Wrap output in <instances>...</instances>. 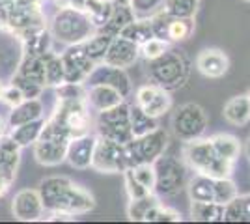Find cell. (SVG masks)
Wrapping results in <instances>:
<instances>
[{"instance_id": "38", "label": "cell", "mask_w": 250, "mask_h": 224, "mask_svg": "<svg viewBox=\"0 0 250 224\" xmlns=\"http://www.w3.org/2000/svg\"><path fill=\"white\" fill-rule=\"evenodd\" d=\"M144 223H181V213L159 202L146 213Z\"/></svg>"}, {"instance_id": "8", "label": "cell", "mask_w": 250, "mask_h": 224, "mask_svg": "<svg viewBox=\"0 0 250 224\" xmlns=\"http://www.w3.org/2000/svg\"><path fill=\"white\" fill-rule=\"evenodd\" d=\"M52 118L58 120L60 123H63L65 127L69 129L71 137H79V135H84V133H90V127L94 123V118L90 114V107H88L86 99H83V101H71V103L56 101Z\"/></svg>"}, {"instance_id": "5", "label": "cell", "mask_w": 250, "mask_h": 224, "mask_svg": "<svg viewBox=\"0 0 250 224\" xmlns=\"http://www.w3.org/2000/svg\"><path fill=\"white\" fill-rule=\"evenodd\" d=\"M168 133L165 129L157 127L142 137L129 140L124 144L125 163L127 168H133L140 163H155L168 148Z\"/></svg>"}, {"instance_id": "11", "label": "cell", "mask_w": 250, "mask_h": 224, "mask_svg": "<svg viewBox=\"0 0 250 224\" xmlns=\"http://www.w3.org/2000/svg\"><path fill=\"white\" fill-rule=\"evenodd\" d=\"M60 56H62L63 69H65V82L84 84L88 75L95 67V62L86 54L83 43L67 45Z\"/></svg>"}, {"instance_id": "37", "label": "cell", "mask_w": 250, "mask_h": 224, "mask_svg": "<svg viewBox=\"0 0 250 224\" xmlns=\"http://www.w3.org/2000/svg\"><path fill=\"white\" fill-rule=\"evenodd\" d=\"M235 196H239V191H237L235 182L231 180V176L229 178H217L215 180V202L226 205Z\"/></svg>"}, {"instance_id": "18", "label": "cell", "mask_w": 250, "mask_h": 224, "mask_svg": "<svg viewBox=\"0 0 250 224\" xmlns=\"http://www.w3.org/2000/svg\"><path fill=\"white\" fill-rule=\"evenodd\" d=\"M69 140L40 139L34 142V157L43 166H58L65 161Z\"/></svg>"}, {"instance_id": "43", "label": "cell", "mask_w": 250, "mask_h": 224, "mask_svg": "<svg viewBox=\"0 0 250 224\" xmlns=\"http://www.w3.org/2000/svg\"><path fill=\"white\" fill-rule=\"evenodd\" d=\"M170 19H172V15H168L165 10H159L157 13H153L149 17L155 38H161V40L168 41V24H170Z\"/></svg>"}, {"instance_id": "40", "label": "cell", "mask_w": 250, "mask_h": 224, "mask_svg": "<svg viewBox=\"0 0 250 224\" xmlns=\"http://www.w3.org/2000/svg\"><path fill=\"white\" fill-rule=\"evenodd\" d=\"M168 49H170V43L153 36V38H149L147 41H144L140 45V56H142L146 62H149V60L159 58L161 54H165Z\"/></svg>"}, {"instance_id": "28", "label": "cell", "mask_w": 250, "mask_h": 224, "mask_svg": "<svg viewBox=\"0 0 250 224\" xmlns=\"http://www.w3.org/2000/svg\"><path fill=\"white\" fill-rule=\"evenodd\" d=\"M190 219L196 223H224V205L217 202H190Z\"/></svg>"}, {"instance_id": "44", "label": "cell", "mask_w": 250, "mask_h": 224, "mask_svg": "<svg viewBox=\"0 0 250 224\" xmlns=\"http://www.w3.org/2000/svg\"><path fill=\"white\" fill-rule=\"evenodd\" d=\"M124 182H125V192H127V196H129V200H135V198H142V196H146L149 194L146 187L142 185V183L136 180L135 176H133V172L127 170L124 172Z\"/></svg>"}, {"instance_id": "10", "label": "cell", "mask_w": 250, "mask_h": 224, "mask_svg": "<svg viewBox=\"0 0 250 224\" xmlns=\"http://www.w3.org/2000/svg\"><path fill=\"white\" fill-rule=\"evenodd\" d=\"M135 103L149 116L159 120L161 116H165L167 112L172 110L174 99H172V92L165 90L163 86L149 82V84H142L136 88Z\"/></svg>"}, {"instance_id": "6", "label": "cell", "mask_w": 250, "mask_h": 224, "mask_svg": "<svg viewBox=\"0 0 250 224\" xmlns=\"http://www.w3.org/2000/svg\"><path fill=\"white\" fill-rule=\"evenodd\" d=\"M95 135L103 137V139L114 140L118 144H127L129 140H133V131L129 123V103L122 101L120 105L99 110L94 120Z\"/></svg>"}, {"instance_id": "24", "label": "cell", "mask_w": 250, "mask_h": 224, "mask_svg": "<svg viewBox=\"0 0 250 224\" xmlns=\"http://www.w3.org/2000/svg\"><path fill=\"white\" fill-rule=\"evenodd\" d=\"M185 189L190 202H215V180L209 176L194 174L188 178Z\"/></svg>"}, {"instance_id": "7", "label": "cell", "mask_w": 250, "mask_h": 224, "mask_svg": "<svg viewBox=\"0 0 250 224\" xmlns=\"http://www.w3.org/2000/svg\"><path fill=\"white\" fill-rule=\"evenodd\" d=\"M208 123V114L198 103H185L172 114V131L181 142L202 139Z\"/></svg>"}, {"instance_id": "22", "label": "cell", "mask_w": 250, "mask_h": 224, "mask_svg": "<svg viewBox=\"0 0 250 224\" xmlns=\"http://www.w3.org/2000/svg\"><path fill=\"white\" fill-rule=\"evenodd\" d=\"M43 118V103L40 101V97L36 99H24L19 105L11 107L10 116H8V125L11 127H17L22 123H28L32 120H38Z\"/></svg>"}, {"instance_id": "4", "label": "cell", "mask_w": 250, "mask_h": 224, "mask_svg": "<svg viewBox=\"0 0 250 224\" xmlns=\"http://www.w3.org/2000/svg\"><path fill=\"white\" fill-rule=\"evenodd\" d=\"M155 168V194L159 198H172L187 187L188 168L176 155H161L153 163Z\"/></svg>"}, {"instance_id": "46", "label": "cell", "mask_w": 250, "mask_h": 224, "mask_svg": "<svg viewBox=\"0 0 250 224\" xmlns=\"http://www.w3.org/2000/svg\"><path fill=\"white\" fill-rule=\"evenodd\" d=\"M0 101H2V103H6V105L11 108V107H15V105H19L21 101H24V96H22V92L17 88V86H13L10 82L8 86H2Z\"/></svg>"}, {"instance_id": "23", "label": "cell", "mask_w": 250, "mask_h": 224, "mask_svg": "<svg viewBox=\"0 0 250 224\" xmlns=\"http://www.w3.org/2000/svg\"><path fill=\"white\" fill-rule=\"evenodd\" d=\"M222 116L231 125H237V127L247 125L250 122V103L247 94H239V96L229 97L228 101L224 103Z\"/></svg>"}, {"instance_id": "30", "label": "cell", "mask_w": 250, "mask_h": 224, "mask_svg": "<svg viewBox=\"0 0 250 224\" xmlns=\"http://www.w3.org/2000/svg\"><path fill=\"white\" fill-rule=\"evenodd\" d=\"M65 82V69H63L62 56L54 51L45 53V86L56 88Z\"/></svg>"}, {"instance_id": "12", "label": "cell", "mask_w": 250, "mask_h": 224, "mask_svg": "<svg viewBox=\"0 0 250 224\" xmlns=\"http://www.w3.org/2000/svg\"><path fill=\"white\" fill-rule=\"evenodd\" d=\"M94 84H104L110 86L118 90L122 96L127 97L133 94V82H131V77L127 75L124 67H116V65H108L104 62L95 64V67L92 69V73L88 75L84 86H94Z\"/></svg>"}, {"instance_id": "27", "label": "cell", "mask_w": 250, "mask_h": 224, "mask_svg": "<svg viewBox=\"0 0 250 224\" xmlns=\"http://www.w3.org/2000/svg\"><path fill=\"white\" fill-rule=\"evenodd\" d=\"M43 125H45V120L43 118H38V120H32L28 123H22V125H17V127H11L10 137L21 148H26V146H34V142H38L40 137H42Z\"/></svg>"}, {"instance_id": "17", "label": "cell", "mask_w": 250, "mask_h": 224, "mask_svg": "<svg viewBox=\"0 0 250 224\" xmlns=\"http://www.w3.org/2000/svg\"><path fill=\"white\" fill-rule=\"evenodd\" d=\"M196 69L208 79H220L228 73L229 69L228 54L215 47L204 49L196 56Z\"/></svg>"}, {"instance_id": "33", "label": "cell", "mask_w": 250, "mask_h": 224, "mask_svg": "<svg viewBox=\"0 0 250 224\" xmlns=\"http://www.w3.org/2000/svg\"><path fill=\"white\" fill-rule=\"evenodd\" d=\"M17 71L34 82L45 86V54H42V56H22Z\"/></svg>"}, {"instance_id": "51", "label": "cell", "mask_w": 250, "mask_h": 224, "mask_svg": "<svg viewBox=\"0 0 250 224\" xmlns=\"http://www.w3.org/2000/svg\"><path fill=\"white\" fill-rule=\"evenodd\" d=\"M247 97H249V103H250V88H249V92H247Z\"/></svg>"}, {"instance_id": "45", "label": "cell", "mask_w": 250, "mask_h": 224, "mask_svg": "<svg viewBox=\"0 0 250 224\" xmlns=\"http://www.w3.org/2000/svg\"><path fill=\"white\" fill-rule=\"evenodd\" d=\"M224 221L226 223H245V211H243L241 196H235L231 202L224 205Z\"/></svg>"}, {"instance_id": "52", "label": "cell", "mask_w": 250, "mask_h": 224, "mask_svg": "<svg viewBox=\"0 0 250 224\" xmlns=\"http://www.w3.org/2000/svg\"><path fill=\"white\" fill-rule=\"evenodd\" d=\"M0 92H2V82H0Z\"/></svg>"}, {"instance_id": "1", "label": "cell", "mask_w": 250, "mask_h": 224, "mask_svg": "<svg viewBox=\"0 0 250 224\" xmlns=\"http://www.w3.org/2000/svg\"><path fill=\"white\" fill-rule=\"evenodd\" d=\"M147 77L153 84L163 86L168 92H176L188 82L190 60L183 51L170 47L165 54L147 62Z\"/></svg>"}, {"instance_id": "29", "label": "cell", "mask_w": 250, "mask_h": 224, "mask_svg": "<svg viewBox=\"0 0 250 224\" xmlns=\"http://www.w3.org/2000/svg\"><path fill=\"white\" fill-rule=\"evenodd\" d=\"M129 123H131V131H133V137H142L149 131L159 127V122L157 118L149 116L147 112H144L142 108L138 107L136 103L129 105Z\"/></svg>"}, {"instance_id": "36", "label": "cell", "mask_w": 250, "mask_h": 224, "mask_svg": "<svg viewBox=\"0 0 250 224\" xmlns=\"http://www.w3.org/2000/svg\"><path fill=\"white\" fill-rule=\"evenodd\" d=\"M200 0H165L163 10L172 17H187L194 19L198 13Z\"/></svg>"}, {"instance_id": "13", "label": "cell", "mask_w": 250, "mask_h": 224, "mask_svg": "<svg viewBox=\"0 0 250 224\" xmlns=\"http://www.w3.org/2000/svg\"><path fill=\"white\" fill-rule=\"evenodd\" d=\"M11 213L17 221L22 223H34L40 221L45 213L42 196L36 189H22L13 196L11 202Z\"/></svg>"}, {"instance_id": "21", "label": "cell", "mask_w": 250, "mask_h": 224, "mask_svg": "<svg viewBox=\"0 0 250 224\" xmlns=\"http://www.w3.org/2000/svg\"><path fill=\"white\" fill-rule=\"evenodd\" d=\"M22 43V56H42L47 51H51L52 34L47 26L26 32L19 38Z\"/></svg>"}, {"instance_id": "49", "label": "cell", "mask_w": 250, "mask_h": 224, "mask_svg": "<svg viewBox=\"0 0 250 224\" xmlns=\"http://www.w3.org/2000/svg\"><path fill=\"white\" fill-rule=\"evenodd\" d=\"M245 155H247L249 161H250V137L247 139V144H245Z\"/></svg>"}, {"instance_id": "47", "label": "cell", "mask_w": 250, "mask_h": 224, "mask_svg": "<svg viewBox=\"0 0 250 224\" xmlns=\"http://www.w3.org/2000/svg\"><path fill=\"white\" fill-rule=\"evenodd\" d=\"M243 200V211H245V223H250V194L241 196Z\"/></svg>"}, {"instance_id": "42", "label": "cell", "mask_w": 250, "mask_h": 224, "mask_svg": "<svg viewBox=\"0 0 250 224\" xmlns=\"http://www.w3.org/2000/svg\"><path fill=\"white\" fill-rule=\"evenodd\" d=\"M165 0H131V8L136 17H151L153 13L163 10Z\"/></svg>"}, {"instance_id": "35", "label": "cell", "mask_w": 250, "mask_h": 224, "mask_svg": "<svg viewBox=\"0 0 250 224\" xmlns=\"http://www.w3.org/2000/svg\"><path fill=\"white\" fill-rule=\"evenodd\" d=\"M194 34V19L187 17H172L168 24V43L187 41Z\"/></svg>"}, {"instance_id": "39", "label": "cell", "mask_w": 250, "mask_h": 224, "mask_svg": "<svg viewBox=\"0 0 250 224\" xmlns=\"http://www.w3.org/2000/svg\"><path fill=\"white\" fill-rule=\"evenodd\" d=\"M10 82L21 90L24 99H36V97L42 96L43 90H45V86L43 84H38V82H34V81H30V79H26V77L21 75L19 71L11 77Z\"/></svg>"}, {"instance_id": "34", "label": "cell", "mask_w": 250, "mask_h": 224, "mask_svg": "<svg viewBox=\"0 0 250 224\" xmlns=\"http://www.w3.org/2000/svg\"><path fill=\"white\" fill-rule=\"evenodd\" d=\"M155 204H159V196H157L155 192H149V194L142 196V198L129 200V204H127V217H129V221L144 223L146 213L155 205Z\"/></svg>"}, {"instance_id": "9", "label": "cell", "mask_w": 250, "mask_h": 224, "mask_svg": "<svg viewBox=\"0 0 250 224\" xmlns=\"http://www.w3.org/2000/svg\"><path fill=\"white\" fill-rule=\"evenodd\" d=\"M92 168L99 174H124L127 170L125 163L124 144H118L114 140L97 137L95 144Z\"/></svg>"}, {"instance_id": "48", "label": "cell", "mask_w": 250, "mask_h": 224, "mask_svg": "<svg viewBox=\"0 0 250 224\" xmlns=\"http://www.w3.org/2000/svg\"><path fill=\"white\" fill-rule=\"evenodd\" d=\"M112 4H118V6H131V0H112Z\"/></svg>"}, {"instance_id": "50", "label": "cell", "mask_w": 250, "mask_h": 224, "mask_svg": "<svg viewBox=\"0 0 250 224\" xmlns=\"http://www.w3.org/2000/svg\"><path fill=\"white\" fill-rule=\"evenodd\" d=\"M4 133H6V125H4V122H2V120H0V137H2V135H4Z\"/></svg>"}, {"instance_id": "19", "label": "cell", "mask_w": 250, "mask_h": 224, "mask_svg": "<svg viewBox=\"0 0 250 224\" xmlns=\"http://www.w3.org/2000/svg\"><path fill=\"white\" fill-rule=\"evenodd\" d=\"M71 180L65 178V176H49L45 178L40 187H38V192L42 196V202L45 211H56L58 204L62 200V196L65 194V191L71 187Z\"/></svg>"}, {"instance_id": "3", "label": "cell", "mask_w": 250, "mask_h": 224, "mask_svg": "<svg viewBox=\"0 0 250 224\" xmlns=\"http://www.w3.org/2000/svg\"><path fill=\"white\" fill-rule=\"evenodd\" d=\"M49 30L52 40L63 45H75L86 41L95 32V26L84 11L75 8H58V11L52 15Z\"/></svg>"}, {"instance_id": "25", "label": "cell", "mask_w": 250, "mask_h": 224, "mask_svg": "<svg viewBox=\"0 0 250 224\" xmlns=\"http://www.w3.org/2000/svg\"><path fill=\"white\" fill-rule=\"evenodd\" d=\"M135 19L136 15L131 6H118V4H114V10L110 13L108 21L104 22L101 28H97V30H101V32L116 38V36H120V32L124 30L129 22H133Z\"/></svg>"}, {"instance_id": "32", "label": "cell", "mask_w": 250, "mask_h": 224, "mask_svg": "<svg viewBox=\"0 0 250 224\" xmlns=\"http://www.w3.org/2000/svg\"><path fill=\"white\" fill-rule=\"evenodd\" d=\"M120 36H124L127 40L135 41L136 45H142L149 38H153V28H151L149 17H136L135 21L129 22L124 30L120 32Z\"/></svg>"}, {"instance_id": "2", "label": "cell", "mask_w": 250, "mask_h": 224, "mask_svg": "<svg viewBox=\"0 0 250 224\" xmlns=\"http://www.w3.org/2000/svg\"><path fill=\"white\" fill-rule=\"evenodd\" d=\"M181 155H183V163L187 164L188 170H192L194 174L209 176L213 180L229 178L233 172V166H235L217 155L209 139H196L185 142Z\"/></svg>"}, {"instance_id": "53", "label": "cell", "mask_w": 250, "mask_h": 224, "mask_svg": "<svg viewBox=\"0 0 250 224\" xmlns=\"http://www.w3.org/2000/svg\"><path fill=\"white\" fill-rule=\"evenodd\" d=\"M249 2H250V0H249Z\"/></svg>"}, {"instance_id": "20", "label": "cell", "mask_w": 250, "mask_h": 224, "mask_svg": "<svg viewBox=\"0 0 250 224\" xmlns=\"http://www.w3.org/2000/svg\"><path fill=\"white\" fill-rule=\"evenodd\" d=\"M122 101H125V97L110 86H86V103H88L90 110H95V112L106 110V108L114 107V105H120Z\"/></svg>"}, {"instance_id": "41", "label": "cell", "mask_w": 250, "mask_h": 224, "mask_svg": "<svg viewBox=\"0 0 250 224\" xmlns=\"http://www.w3.org/2000/svg\"><path fill=\"white\" fill-rule=\"evenodd\" d=\"M133 172L138 182L142 183L149 192H155V168H153V163H140L133 168H129Z\"/></svg>"}, {"instance_id": "16", "label": "cell", "mask_w": 250, "mask_h": 224, "mask_svg": "<svg viewBox=\"0 0 250 224\" xmlns=\"http://www.w3.org/2000/svg\"><path fill=\"white\" fill-rule=\"evenodd\" d=\"M94 207L95 198L92 196V192H88L81 185H77V183H71V187L62 196L56 211H63V213H69L75 217V215L90 213Z\"/></svg>"}, {"instance_id": "14", "label": "cell", "mask_w": 250, "mask_h": 224, "mask_svg": "<svg viewBox=\"0 0 250 224\" xmlns=\"http://www.w3.org/2000/svg\"><path fill=\"white\" fill-rule=\"evenodd\" d=\"M95 144H97V135L84 133L79 137H73L67 144V155L65 161L77 168V170H88L92 168V159H94Z\"/></svg>"}, {"instance_id": "26", "label": "cell", "mask_w": 250, "mask_h": 224, "mask_svg": "<svg viewBox=\"0 0 250 224\" xmlns=\"http://www.w3.org/2000/svg\"><path fill=\"white\" fill-rule=\"evenodd\" d=\"M209 140H211V144H213V148H215L219 157H222V159L231 163V164L237 163V157L241 153V142L237 137L228 135V133H219V135L209 137Z\"/></svg>"}, {"instance_id": "15", "label": "cell", "mask_w": 250, "mask_h": 224, "mask_svg": "<svg viewBox=\"0 0 250 224\" xmlns=\"http://www.w3.org/2000/svg\"><path fill=\"white\" fill-rule=\"evenodd\" d=\"M140 58V45H136L135 41L127 40L124 36H116L108 51L104 54V64L116 65V67H131L136 60Z\"/></svg>"}, {"instance_id": "31", "label": "cell", "mask_w": 250, "mask_h": 224, "mask_svg": "<svg viewBox=\"0 0 250 224\" xmlns=\"http://www.w3.org/2000/svg\"><path fill=\"white\" fill-rule=\"evenodd\" d=\"M112 40H114L112 36L101 32V30H95L86 41H83L84 51H86V54L94 60L95 64H99V62H103L104 60V54H106V51H108V47H110Z\"/></svg>"}]
</instances>
